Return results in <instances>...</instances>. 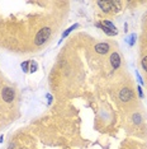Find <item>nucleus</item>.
I'll use <instances>...</instances> for the list:
<instances>
[{
  "label": "nucleus",
  "mask_w": 147,
  "mask_h": 149,
  "mask_svg": "<svg viewBox=\"0 0 147 149\" xmlns=\"http://www.w3.org/2000/svg\"><path fill=\"white\" fill-rule=\"evenodd\" d=\"M1 96H3V100H4L6 103H10V102H13V100H14L15 94H14V91H13L12 88L6 87V88L3 89Z\"/></svg>",
  "instance_id": "obj_3"
},
{
  "label": "nucleus",
  "mask_w": 147,
  "mask_h": 149,
  "mask_svg": "<svg viewBox=\"0 0 147 149\" xmlns=\"http://www.w3.org/2000/svg\"><path fill=\"white\" fill-rule=\"evenodd\" d=\"M110 64H112L113 69H118L119 65H121V57L117 52L112 54V56H110Z\"/></svg>",
  "instance_id": "obj_5"
},
{
  "label": "nucleus",
  "mask_w": 147,
  "mask_h": 149,
  "mask_svg": "<svg viewBox=\"0 0 147 149\" xmlns=\"http://www.w3.org/2000/svg\"><path fill=\"white\" fill-rule=\"evenodd\" d=\"M49 35H51V29L48 28V27H45V28H42L41 31L37 33L36 38H34V45L36 46H42L43 43L48 40Z\"/></svg>",
  "instance_id": "obj_1"
},
{
  "label": "nucleus",
  "mask_w": 147,
  "mask_h": 149,
  "mask_svg": "<svg viewBox=\"0 0 147 149\" xmlns=\"http://www.w3.org/2000/svg\"><path fill=\"white\" fill-rule=\"evenodd\" d=\"M95 51L98 54H106L109 51V45L108 43H98L95 46Z\"/></svg>",
  "instance_id": "obj_6"
},
{
  "label": "nucleus",
  "mask_w": 147,
  "mask_h": 149,
  "mask_svg": "<svg viewBox=\"0 0 147 149\" xmlns=\"http://www.w3.org/2000/svg\"><path fill=\"white\" fill-rule=\"evenodd\" d=\"M29 65H31V63H29V61H25V63H23L22 64V69H23V72H28V70H29Z\"/></svg>",
  "instance_id": "obj_10"
},
{
  "label": "nucleus",
  "mask_w": 147,
  "mask_h": 149,
  "mask_svg": "<svg viewBox=\"0 0 147 149\" xmlns=\"http://www.w3.org/2000/svg\"><path fill=\"white\" fill-rule=\"evenodd\" d=\"M98 27H100V28H102L103 31H104V32L106 33V35H109V36H115V35H117V32H112V31H109L108 28H105V27H103L102 24H98Z\"/></svg>",
  "instance_id": "obj_9"
},
{
  "label": "nucleus",
  "mask_w": 147,
  "mask_h": 149,
  "mask_svg": "<svg viewBox=\"0 0 147 149\" xmlns=\"http://www.w3.org/2000/svg\"><path fill=\"white\" fill-rule=\"evenodd\" d=\"M138 94H139V97H143V93H142V89H141V87H138Z\"/></svg>",
  "instance_id": "obj_14"
},
{
  "label": "nucleus",
  "mask_w": 147,
  "mask_h": 149,
  "mask_svg": "<svg viewBox=\"0 0 147 149\" xmlns=\"http://www.w3.org/2000/svg\"><path fill=\"white\" fill-rule=\"evenodd\" d=\"M37 70V63L36 61H33V63H31V68H29V72L31 73H34Z\"/></svg>",
  "instance_id": "obj_11"
},
{
  "label": "nucleus",
  "mask_w": 147,
  "mask_h": 149,
  "mask_svg": "<svg viewBox=\"0 0 147 149\" xmlns=\"http://www.w3.org/2000/svg\"><path fill=\"white\" fill-rule=\"evenodd\" d=\"M132 97H133V93L128 88H123L121 91V93H119V98H121V101H123V102H128Z\"/></svg>",
  "instance_id": "obj_4"
},
{
  "label": "nucleus",
  "mask_w": 147,
  "mask_h": 149,
  "mask_svg": "<svg viewBox=\"0 0 147 149\" xmlns=\"http://www.w3.org/2000/svg\"><path fill=\"white\" fill-rule=\"evenodd\" d=\"M142 66H143V69H145L146 72H147V56L142 59Z\"/></svg>",
  "instance_id": "obj_12"
},
{
  "label": "nucleus",
  "mask_w": 147,
  "mask_h": 149,
  "mask_svg": "<svg viewBox=\"0 0 147 149\" xmlns=\"http://www.w3.org/2000/svg\"><path fill=\"white\" fill-rule=\"evenodd\" d=\"M102 26H103V27H105V28H108L109 31H112V32H117L115 26L113 24V23L108 22V21H104V22H103V24H102Z\"/></svg>",
  "instance_id": "obj_7"
},
{
  "label": "nucleus",
  "mask_w": 147,
  "mask_h": 149,
  "mask_svg": "<svg viewBox=\"0 0 147 149\" xmlns=\"http://www.w3.org/2000/svg\"><path fill=\"white\" fill-rule=\"evenodd\" d=\"M98 5L102 8V10L105 13H109L110 9H113V10H118L119 9L118 1H98Z\"/></svg>",
  "instance_id": "obj_2"
},
{
  "label": "nucleus",
  "mask_w": 147,
  "mask_h": 149,
  "mask_svg": "<svg viewBox=\"0 0 147 149\" xmlns=\"http://www.w3.org/2000/svg\"><path fill=\"white\" fill-rule=\"evenodd\" d=\"M78 27H79V24H74V26H71V27H70V28H67V29H66V31L62 33V40L65 38V37H67V36H69V33L71 32V31H74V29H75V28H78Z\"/></svg>",
  "instance_id": "obj_8"
},
{
  "label": "nucleus",
  "mask_w": 147,
  "mask_h": 149,
  "mask_svg": "<svg viewBox=\"0 0 147 149\" xmlns=\"http://www.w3.org/2000/svg\"><path fill=\"white\" fill-rule=\"evenodd\" d=\"M133 42H135V35H132V36H131V41H129V45L132 46V45H133Z\"/></svg>",
  "instance_id": "obj_13"
}]
</instances>
